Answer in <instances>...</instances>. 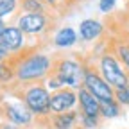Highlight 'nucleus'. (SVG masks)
Instances as JSON below:
<instances>
[{
  "label": "nucleus",
  "instance_id": "10",
  "mask_svg": "<svg viewBox=\"0 0 129 129\" xmlns=\"http://www.w3.org/2000/svg\"><path fill=\"white\" fill-rule=\"evenodd\" d=\"M0 38H2V43L6 45V48L14 56L22 52L25 47V41H27V34L18 27V25H6V29L0 32Z\"/></svg>",
  "mask_w": 129,
  "mask_h": 129
},
{
  "label": "nucleus",
  "instance_id": "17",
  "mask_svg": "<svg viewBox=\"0 0 129 129\" xmlns=\"http://www.w3.org/2000/svg\"><path fill=\"white\" fill-rule=\"evenodd\" d=\"M115 99H117L122 106H129V84L115 90Z\"/></svg>",
  "mask_w": 129,
  "mask_h": 129
},
{
  "label": "nucleus",
  "instance_id": "4",
  "mask_svg": "<svg viewBox=\"0 0 129 129\" xmlns=\"http://www.w3.org/2000/svg\"><path fill=\"white\" fill-rule=\"evenodd\" d=\"M97 64H99V70H101L102 77L115 90L129 84V70L118 61V57L111 50L106 48L104 52H101V57L97 61Z\"/></svg>",
  "mask_w": 129,
  "mask_h": 129
},
{
  "label": "nucleus",
  "instance_id": "15",
  "mask_svg": "<svg viewBox=\"0 0 129 129\" xmlns=\"http://www.w3.org/2000/svg\"><path fill=\"white\" fill-rule=\"evenodd\" d=\"M122 115V104L115 99V101H108V102H101V117L102 118H115Z\"/></svg>",
  "mask_w": 129,
  "mask_h": 129
},
{
  "label": "nucleus",
  "instance_id": "19",
  "mask_svg": "<svg viewBox=\"0 0 129 129\" xmlns=\"http://www.w3.org/2000/svg\"><path fill=\"white\" fill-rule=\"evenodd\" d=\"M0 129H18V127H16V125H13L11 122H0Z\"/></svg>",
  "mask_w": 129,
  "mask_h": 129
},
{
  "label": "nucleus",
  "instance_id": "8",
  "mask_svg": "<svg viewBox=\"0 0 129 129\" xmlns=\"http://www.w3.org/2000/svg\"><path fill=\"white\" fill-rule=\"evenodd\" d=\"M79 102V95L74 88L63 86L59 90H54L50 93V113H63L70 111Z\"/></svg>",
  "mask_w": 129,
  "mask_h": 129
},
{
  "label": "nucleus",
  "instance_id": "14",
  "mask_svg": "<svg viewBox=\"0 0 129 129\" xmlns=\"http://www.w3.org/2000/svg\"><path fill=\"white\" fill-rule=\"evenodd\" d=\"M22 13H54V11L48 7L47 2H43V0H20L18 14H22Z\"/></svg>",
  "mask_w": 129,
  "mask_h": 129
},
{
  "label": "nucleus",
  "instance_id": "2",
  "mask_svg": "<svg viewBox=\"0 0 129 129\" xmlns=\"http://www.w3.org/2000/svg\"><path fill=\"white\" fill-rule=\"evenodd\" d=\"M9 91L22 101L36 118L50 115V93L45 84V81H38V83H13L9 84Z\"/></svg>",
  "mask_w": 129,
  "mask_h": 129
},
{
  "label": "nucleus",
  "instance_id": "16",
  "mask_svg": "<svg viewBox=\"0 0 129 129\" xmlns=\"http://www.w3.org/2000/svg\"><path fill=\"white\" fill-rule=\"evenodd\" d=\"M45 2H47V6L50 7L57 16H63V14H67L75 6L77 0H45Z\"/></svg>",
  "mask_w": 129,
  "mask_h": 129
},
{
  "label": "nucleus",
  "instance_id": "18",
  "mask_svg": "<svg viewBox=\"0 0 129 129\" xmlns=\"http://www.w3.org/2000/svg\"><path fill=\"white\" fill-rule=\"evenodd\" d=\"M117 6V0H101L99 2V9L102 13H111Z\"/></svg>",
  "mask_w": 129,
  "mask_h": 129
},
{
  "label": "nucleus",
  "instance_id": "12",
  "mask_svg": "<svg viewBox=\"0 0 129 129\" xmlns=\"http://www.w3.org/2000/svg\"><path fill=\"white\" fill-rule=\"evenodd\" d=\"M104 34V23L99 20H83L79 25V38L83 41H93V40H99Z\"/></svg>",
  "mask_w": 129,
  "mask_h": 129
},
{
  "label": "nucleus",
  "instance_id": "6",
  "mask_svg": "<svg viewBox=\"0 0 129 129\" xmlns=\"http://www.w3.org/2000/svg\"><path fill=\"white\" fill-rule=\"evenodd\" d=\"M84 88H88L101 102L115 101V88L102 77L99 64H93L91 61H86V70H84Z\"/></svg>",
  "mask_w": 129,
  "mask_h": 129
},
{
  "label": "nucleus",
  "instance_id": "11",
  "mask_svg": "<svg viewBox=\"0 0 129 129\" xmlns=\"http://www.w3.org/2000/svg\"><path fill=\"white\" fill-rule=\"evenodd\" d=\"M77 95H79V115H84V117H101V101L84 86H81L77 90Z\"/></svg>",
  "mask_w": 129,
  "mask_h": 129
},
{
  "label": "nucleus",
  "instance_id": "3",
  "mask_svg": "<svg viewBox=\"0 0 129 129\" xmlns=\"http://www.w3.org/2000/svg\"><path fill=\"white\" fill-rule=\"evenodd\" d=\"M84 70H86V59L74 57L67 54H54L52 56V70L50 77L59 79L63 86L81 88L84 84Z\"/></svg>",
  "mask_w": 129,
  "mask_h": 129
},
{
  "label": "nucleus",
  "instance_id": "5",
  "mask_svg": "<svg viewBox=\"0 0 129 129\" xmlns=\"http://www.w3.org/2000/svg\"><path fill=\"white\" fill-rule=\"evenodd\" d=\"M56 16V13H22L14 22L27 36H45L54 29Z\"/></svg>",
  "mask_w": 129,
  "mask_h": 129
},
{
  "label": "nucleus",
  "instance_id": "7",
  "mask_svg": "<svg viewBox=\"0 0 129 129\" xmlns=\"http://www.w3.org/2000/svg\"><path fill=\"white\" fill-rule=\"evenodd\" d=\"M0 115L7 122H11L16 127H30L36 122V117L22 101L18 104L11 102H0Z\"/></svg>",
  "mask_w": 129,
  "mask_h": 129
},
{
  "label": "nucleus",
  "instance_id": "1",
  "mask_svg": "<svg viewBox=\"0 0 129 129\" xmlns=\"http://www.w3.org/2000/svg\"><path fill=\"white\" fill-rule=\"evenodd\" d=\"M7 67L13 70L16 83H38L47 81L52 70V57L40 52L36 47H27L14 54Z\"/></svg>",
  "mask_w": 129,
  "mask_h": 129
},
{
  "label": "nucleus",
  "instance_id": "9",
  "mask_svg": "<svg viewBox=\"0 0 129 129\" xmlns=\"http://www.w3.org/2000/svg\"><path fill=\"white\" fill-rule=\"evenodd\" d=\"M77 118H79V111L77 109H70V111H63V113H50L47 117L36 118V124L40 125H47V129H74L77 125Z\"/></svg>",
  "mask_w": 129,
  "mask_h": 129
},
{
  "label": "nucleus",
  "instance_id": "20",
  "mask_svg": "<svg viewBox=\"0 0 129 129\" xmlns=\"http://www.w3.org/2000/svg\"><path fill=\"white\" fill-rule=\"evenodd\" d=\"M125 13L129 14V0H125Z\"/></svg>",
  "mask_w": 129,
  "mask_h": 129
},
{
  "label": "nucleus",
  "instance_id": "13",
  "mask_svg": "<svg viewBox=\"0 0 129 129\" xmlns=\"http://www.w3.org/2000/svg\"><path fill=\"white\" fill-rule=\"evenodd\" d=\"M75 43H77V34H75V30L72 27H63L54 36V45L59 47V48H68Z\"/></svg>",
  "mask_w": 129,
  "mask_h": 129
},
{
  "label": "nucleus",
  "instance_id": "21",
  "mask_svg": "<svg viewBox=\"0 0 129 129\" xmlns=\"http://www.w3.org/2000/svg\"><path fill=\"white\" fill-rule=\"evenodd\" d=\"M43 2H45V0H43Z\"/></svg>",
  "mask_w": 129,
  "mask_h": 129
}]
</instances>
